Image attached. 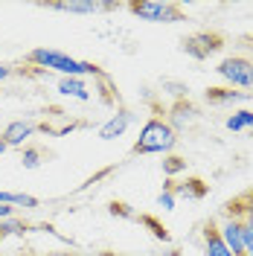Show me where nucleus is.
Wrapping results in <instances>:
<instances>
[{
    "instance_id": "nucleus-1",
    "label": "nucleus",
    "mask_w": 253,
    "mask_h": 256,
    "mask_svg": "<svg viewBox=\"0 0 253 256\" xmlns=\"http://www.w3.org/2000/svg\"><path fill=\"white\" fill-rule=\"evenodd\" d=\"M26 62L41 67V70H52L58 76H70V79H84V76H105L102 67L94 62H82L73 58L62 50H50V47H35L26 52Z\"/></svg>"
},
{
    "instance_id": "nucleus-2",
    "label": "nucleus",
    "mask_w": 253,
    "mask_h": 256,
    "mask_svg": "<svg viewBox=\"0 0 253 256\" xmlns=\"http://www.w3.org/2000/svg\"><path fill=\"white\" fill-rule=\"evenodd\" d=\"M178 146V134H174L166 120L152 116L146 120L140 128V137L134 143V154H172V148Z\"/></svg>"
},
{
    "instance_id": "nucleus-3",
    "label": "nucleus",
    "mask_w": 253,
    "mask_h": 256,
    "mask_svg": "<svg viewBox=\"0 0 253 256\" xmlns=\"http://www.w3.org/2000/svg\"><path fill=\"white\" fill-rule=\"evenodd\" d=\"M128 9H131L134 18L148 20V24H178V20H184L180 6L172 3V0H140V3H128Z\"/></svg>"
},
{
    "instance_id": "nucleus-4",
    "label": "nucleus",
    "mask_w": 253,
    "mask_h": 256,
    "mask_svg": "<svg viewBox=\"0 0 253 256\" xmlns=\"http://www.w3.org/2000/svg\"><path fill=\"white\" fill-rule=\"evenodd\" d=\"M216 70L227 82V88H238V90L253 88V58H248V56H227L218 62Z\"/></svg>"
},
{
    "instance_id": "nucleus-5",
    "label": "nucleus",
    "mask_w": 253,
    "mask_h": 256,
    "mask_svg": "<svg viewBox=\"0 0 253 256\" xmlns=\"http://www.w3.org/2000/svg\"><path fill=\"white\" fill-rule=\"evenodd\" d=\"M184 50H186V56H192V58L206 62L212 52L222 50V35H216V32H195V35H190L184 41Z\"/></svg>"
},
{
    "instance_id": "nucleus-6",
    "label": "nucleus",
    "mask_w": 253,
    "mask_h": 256,
    "mask_svg": "<svg viewBox=\"0 0 253 256\" xmlns=\"http://www.w3.org/2000/svg\"><path fill=\"white\" fill-rule=\"evenodd\" d=\"M52 12H67V15H96V12H111L120 9V3H99V0H62V3H47Z\"/></svg>"
},
{
    "instance_id": "nucleus-7",
    "label": "nucleus",
    "mask_w": 253,
    "mask_h": 256,
    "mask_svg": "<svg viewBox=\"0 0 253 256\" xmlns=\"http://www.w3.org/2000/svg\"><path fill=\"white\" fill-rule=\"evenodd\" d=\"M35 131H38V126L32 120H12L9 126L0 131V137H3V143L9 148H24V143L30 140Z\"/></svg>"
},
{
    "instance_id": "nucleus-8",
    "label": "nucleus",
    "mask_w": 253,
    "mask_h": 256,
    "mask_svg": "<svg viewBox=\"0 0 253 256\" xmlns=\"http://www.w3.org/2000/svg\"><path fill=\"white\" fill-rule=\"evenodd\" d=\"M218 236H222V242L230 248V254L233 256L244 254V248H242V218H236V216H222Z\"/></svg>"
},
{
    "instance_id": "nucleus-9",
    "label": "nucleus",
    "mask_w": 253,
    "mask_h": 256,
    "mask_svg": "<svg viewBox=\"0 0 253 256\" xmlns=\"http://www.w3.org/2000/svg\"><path fill=\"white\" fill-rule=\"evenodd\" d=\"M131 122H134V111L120 108L111 120H105V122L99 126V140H116V137H122Z\"/></svg>"
},
{
    "instance_id": "nucleus-10",
    "label": "nucleus",
    "mask_w": 253,
    "mask_h": 256,
    "mask_svg": "<svg viewBox=\"0 0 253 256\" xmlns=\"http://www.w3.org/2000/svg\"><path fill=\"white\" fill-rule=\"evenodd\" d=\"M195 120H198V108L192 102H186V99L174 102L172 108H169V116H166V122H169V128H172L174 134L184 131V128H190Z\"/></svg>"
},
{
    "instance_id": "nucleus-11",
    "label": "nucleus",
    "mask_w": 253,
    "mask_h": 256,
    "mask_svg": "<svg viewBox=\"0 0 253 256\" xmlns=\"http://www.w3.org/2000/svg\"><path fill=\"white\" fill-rule=\"evenodd\" d=\"M253 94L244 90H233V88H210L206 90V102L210 105H236V102H250Z\"/></svg>"
},
{
    "instance_id": "nucleus-12",
    "label": "nucleus",
    "mask_w": 253,
    "mask_h": 256,
    "mask_svg": "<svg viewBox=\"0 0 253 256\" xmlns=\"http://www.w3.org/2000/svg\"><path fill=\"white\" fill-rule=\"evenodd\" d=\"M204 256H233L230 248H227L222 242V236H218V224L216 222L204 224Z\"/></svg>"
},
{
    "instance_id": "nucleus-13",
    "label": "nucleus",
    "mask_w": 253,
    "mask_h": 256,
    "mask_svg": "<svg viewBox=\"0 0 253 256\" xmlns=\"http://www.w3.org/2000/svg\"><path fill=\"white\" fill-rule=\"evenodd\" d=\"M169 186H172L174 198H186V201H201L206 195V184L201 178H186L184 184H172L169 180Z\"/></svg>"
},
{
    "instance_id": "nucleus-14",
    "label": "nucleus",
    "mask_w": 253,
    "mask_h": 256,
    "mask_svg": "<svg viewBox=\"0 0 253 256\" xmlns=\"http://www.w3.org/2000/svg\"><path fill=\"white\" fill-rule=\"evenodd\" d=\"M0 204H6L12 210H26V212L41 207V201L35 195H30V192H9V190H0Z\"/></svg>"
},
{
    "instance_id": "nucleus-15",
    "label": "nucleus",
    "mask_w": 253,
    "mask_h": 256,
    "mask_svg": "<svg viewBox=\"0 0 253 256\" xmlns=\"http://www.w3.org/2000/svg\"><path fill=\"white\" fill-rule=\"evenodd\" d=\"M56 90H58L62 96L79 99V102H88V99H90V90H88L84 79H70V76H58V82H56Z\"/></svg>"
},
{
    "instance_id": "nucleus-16",
    "label": "nucleus",
    "mask_w": 253,
    "mask_h": 256,
    "mask_svg": "<svg viewBox=\"0 0 253 256\" xmlns=\"http://www.w3.org/2000/svg\"><path fill=\"white\" fill-rule=\"evenodd\" d=\"M227 131H253V111L242 108V111H233L227 120H224Z\"/></svg>"
},
{
    "instance_id": "nucleus-17",
    "label": "nucleus",
    "mask_w": 253,
    "mask_h": 256,
    "mask_svg": "<svg viewBox=\"0 0 253 256\" xmlns=\"http://www.w3.org/2000/svg\"><path fill=\"white\" fill-rule=\"evenodd\" d=\"M26 230H30V224L15 218V216H12V218H3V222H0V242L9 239V236H24Z\"/></svg>"
},
{
    "instance_id": "nucleus-18",
    "label": "nucleus",
    "mask_w": 253,
    "mask_h": 256,
    "mask_svg": "<svg viewBox=\"0 0 253 256\" xmlns=\"http://www.w3.org/2000/svg\"><path fill=\"white\" fill-rule=\"evenodd\" d=\"M180 172H186V160L180 158V154H166L163 158V175L174 178V175H180Z\"/></svg>"
},
{
    "instance_id": "nucleus-19",
    "label": "nucleus",
    "mask_w": 253,
    "mask_h": 256,
    "mask_svg": "<svg viewBox=\"0 0 253 256\" xmlns=\"http://www.w3.org/2000/svg\"><path fill=\"white\" fill-rule=\"evenodd\" d=\"M137 222L146 224V227L152 230V236H154V239H160L163 244L169 242V233H166V227H163V224H160L158 218H154V216H137Z\"/></svg>"
},
{
    "instance_id": "nucleus-20",
    "label": "nucleus",
    "mask_w": 253,
    "mask_h": 256,
    "mask_svg": "<svg viewBox=\"0 0 253 256\" xmlns=\"http://www.w3.org/2000/svg\"><path fill=\"white\" fill-rule=\"evenodd\" d=\"M44 160H41V152L35 148V146H24L20 148V166L24 169H38Z\"/></svg>"
},
{
    "instance_id": "nucleus-21",
    "label": "nucleus",
    "mask_w": 253,
    "mask_h": 256,
    "mask_svg": "<svg viewBox=\"0 0 253 256\" xmlns=\"http://www.w3.org/2000/svg\"><path fill=\"white\" fill-rule=\"evenodd\" d=\"M108 212H111V216H120V218H137V216H134V210L128 207L126 201H111Z\"/></svg>"
},
{
    "instance_id": "nucleus-22",
    "label": "nucleus",
    "mask_w": 253,
    "mask_h": 256,
    "mask_svg": "<svg viewBox=\"0 0 253 256\" xmlns=\"http://www.w3.org/2000/svg\"><path fill=\"white\" fill-rule=\"evenodd\" d=\"M174 204H178V198H174V192H172V186L166 184V190L158 195V207H163V210H174Z\"/></svg>"
},
{
    "instance_id": "nucleus-23",
    "label": "nucleus",
    "mask_w": 253,
    "mask_h": 256,
    "mask_svg": "<svg viewBox=\"0 0 253 256\" xmlns=\"http://www.w3.org/2000/svg\"><path fill=\"white\" fill-rule=\"evenodd\" d=\"M163 88H172V90H169V94H174L178 96V102H180V99H186V90H190V88H186V84H180V82H163Z\"/></svg>"
},
{
    "instance_id": "nucleus-24",
    "label": "nucleus",
    "mask_w": 253,
    "mask_h": 256,
    "mask_svg": "<svg viewBox=\"0 0 253 256\" xmlns=\"http://www.w3.org/2000/svg\"><path fill=\"white\" fill-rule=\"evenodd\" d=\"M12 73H15V67H12V64H0V82H3V79H9Z\"/></svg>"
},
{
    "instance_id": "nucleus-25",
    "label": "nucleus",
    "mask_w": 253,
    "mask_h": 256,
    "mask_svg": "<svg viewBox=\"0 0 253 256\" xmlns=\"http://www.w3.org/2000/svg\"><path fill=\"white\" fill-rule=\"evenodd\" d=\"M12 216H15V210L6 207V204H0V222H3V218H12Z\"/></svg>"
},
{
    "instance_id": "nucleus-26",
    "label": "nucleus",
    "mask_w": 253,
    "mask_h": 256,
    "mask_svg": "<svg viewBox=\"0 0 253 256\" xmlns=\"http://www.w3.org/2000/svg\"><path fill=\"white\" fill-rule=\"evenodd\" d=\"M154 256H180V250H178V248H163V250H158Z\"/></svg>"
},
{
    "instance_id": "nucleus-27",
    "label": "nucleus",
    "mask_w": 253,
    "mask_h": 256,
    "mask_svg": "<svg viewBox=\"0 0 253 256\" xmlns=\"http://www.w3.org/2000/svg\"><path fill=\"white\" fill-rule=\"evenodd\" d=\"M47 256H76V254H70V250H50Z\"/></svg>"
},
{
    "instance_id": "nucleus-28",
    "label": "nucleus",
    "mask_w": 253,
    "mask_h": 256,
    "mask_svg": "<svg viewBox=\"0 0 253 256\" xmlns=\"http://www.w3.org/2000/svg\"><path fill=\"white\" fill-rule=\"evenodd\" d=\"M6 148H9V146L3 143V137H0V154H3V152H6Z\"/></svg>"
},
{
    "instance_id": "nucleus-29",
    "label": "nucleus",
    "mask_w": 253,
    "mask_h": 256,
    "mask_svg": "<svg viewBox=\"0 0 253 256\" xmlns=\"http://www.w3.org/2000/svg\"><path fill=\"white\" fill-rule=\"evenodd\" d=\"M102 256H120V254H102Z\"/></svg>"
},
{
    "instance_id": "nucleus-30",
    "label": "nucleus",
    "mask_w": 253,
    "mask_h": 256,
    "mask_svg": "<svg viewBox=\"0 0 253 256\" xmlns=\"http://www.w3.org/2000/svg\"><path fill=\"white\" fill-rule=\"evenodd\" d=\"M20 256H35V254H20Z\"/></svg>"
},
{
    "instance_id": "nucleus-31",
    "label": "nucleus",
    "mask_w": 253,
    "mask_h": 256,
    "mask_svg": "<svg viewBox=\"0 0 253 256\" xmlns=\"http://www.w3.org/2000/svg\"><path fill=\"white\" fill-rule=\"evenodd\" d=\"M76 256H79V254H76Z\"/></svg>"
}]
</instances>
